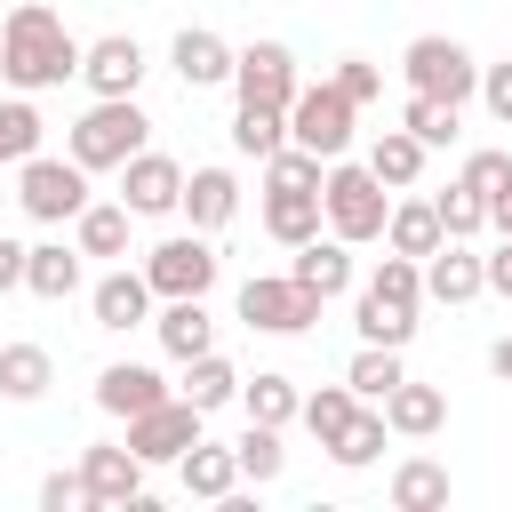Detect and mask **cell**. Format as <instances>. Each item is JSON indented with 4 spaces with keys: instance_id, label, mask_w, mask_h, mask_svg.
I'll list each match as a JSON object with an SVG mask.
<instances>
[{
    "instance_id": "1",
    "label": "cell",
    "mask_w": 512,
    "mask_h": 512,
    "mask_svg": "<svg viewBox=\"0 0 512 512\" xmlns=\"http://www.w3.org/2000/svg\"><path fill=\"white\" fill-rule=\"evenodd\" d=\"M80 32L48 8V0H16L8 16H0V88H16V96H48V88H64V80H80Z\"/></svg>"
},
{
    "instance_id": "2",
    "label": "cell",
    "mask_w": 512,
    "mask_h": 512,
    "mask_svg": "<svg viewBox=\"0 0 512 512\" xmlns=\"http://www.w3.org/2000/svg\"><path fill=\"white\" fill-rule=\"evenodd\" d=\"M416 312H424V264L416 256H400V248H384L376 256V272L352 288V328H360V344H416Z\"/></svg>"
},
{
    "instance_id": "3",
    "label": "cell",
    "mask_w": 512,
    "mask_h": 512,
    "mask_svg": "<svg viewBox=\"0 0 512 512\" xmlns=\"http://www.w3.org/2000/svg\"><path fill=\"white\" fill-rule=\"evenodd\" d=\"M144 144H152V112H144L136 96H96V104L64 128V152H72L88 176H120Z\"/></svg>"
},
{
    "instance_id": "4",
    "label": "cell",
    "mask_w": 512,
    "mask_h": 512,
    "mask_svg": "<svg viewBox=\"0 0 512 512\" xmlns=\"http://www.w3.org/2000/svg\"><path fill=\"white\" fill-rule=\"evenodd\" d=\"M320 208H328V232L352 240V248H376L384 224H392V184L368 168V160H328V184H320Z\"/></svg>"
},
{
    "instance_id": "5",
    "label": "cell",
    "mask_w": 512,
    "mask_h": 512,
    "mask_svg": "<svg viewBox=\"0 0 512 512\" xmlns=\"http://www.w3.org/2000/svg\"><path fill=\"white\" fill-rule=\"evenodd\" d=\"M400 80L416 96H440V104H472L480 96V56L456 40V32H416L400 48Z\"/></svg>"
},
{
    "instance_id": "6",
    "label": "cell",
    "mask_w": 512,
    "mask_h": 512,
    "mask_svg": "<svg viewBox=\"0 0 512 512\" xmlns=\"http://www.w3.org/2000/svg\"><path fill=\"white\" fill-rule=\"evenodd\" d=\"M96 192H88V168L72 160V152H32L24 168H16V208L32 216V224H72L80 208H88Z\"/></svg>"
},
{
    "instance_id": "7",
    "label": "cell",
    "mask_w": 512,
    "mask_h": 512,
    "mask_svg": "<svg viewBox=\"0 0 512 512\" xmlns=\"http://www.w3.org/2000/svg\"><path fill=\"white\" fill-rule=\"evenodd\" d=\"M352 136H360V104H352L336 80H304L296 104H288V144H304V152H320V160H344Z\"/></svg>"
},
{
    "instance_id": "8",
    "label": "cell",
    "mask_w": 512,
    "mask_h": 512,
    "mask_svg": "<svg viewBox=\"0 0 512 512\" xmlns=\"http://www.w3.org/2000/svg\"><path fill=\"white\" fill-rule=\"evenodd\" d=\"M216 272H224L216 240H208V232H192V224L144 248V280H152V296H208V288H216Z\"/></svg>"
},
{
    "instance_id": "9",
    "label": "cell",
    "mask_w": 512,
    "mask_h": 512,
    "mask_svg": "<svg viewBox=\"0 0 512 512\" xmlns=\"http://www.w3.org/2000/svg\"><path fill=\"white\" fill-rule=\"evenodd\" d=\"M240 320L256 336H304L320 320V296L296 280V272H248L240 280Z\"/></svg>"
},
{
    "instance_id": "10",
    "label": "cell",
    "mask_w": 512,
    "mask_h": 512,
    "mask_svg": "<svg viewBox=\"0 0 512 512\" xmlns=\"http://www.w3.org/2000/svg\"><path fill=\"white\" fill-rule=\"evenodd\" d=\"M296 88H304V72H296V48L288 40H248L240 56H232V96L240 104H296Z\"/></svg>"
},
{
    "instance_id": "11",
    "label": "cell",
    "mask_w": 512,
    "mask_h": 512,
    "mask_svg": "<svg viewBox=\"0 0 512 512\" xmlns=\"http://www.w3.org/2000/svg\"><path fill=\"white\" fill-rule=\"evenodd\" d=\"M192 440H208V408H192L184 392H168L160 408H144V416H128V448L144 456V464H176Z\"/></svg>"
},
{
    "instance_id": "12",
    "label": "cell",
    "mask_w": 512,
    "mask_h": 512,
    "mask_svg": "<svg viewBox=\"0 0 512 512\" xmlns=\"http://www.w3.org/2000/svg\"><path fill=\"white\" fill-rule=\"evenodd\" d=\"M184 176H192L184 160H168V152H152V144H144V152L120 168V200H128V216H136V224L176 216V208H184Z\"/></svg>"
},
{
    "instance_id": "13",
    "label": "cell",
    "mask_w": 512,
    "mask_h": 512,
    "mask_svg": "<svg viewBox=\"0 0 512 512\" xmlns=\"http://www.w3.org/2000/svg\"><path fill=\"white\" fill-rule=\"evenodd\" d=\"M144 72H152V56H144L136 32H96V40L80 48V80H88V96H136Z\"/></svg>"
},
{
    "instance_id": "14",
    "label": "cell",
    "mask_w": 512,
    "mask_h": 512,
    "mask_svg": "<svg viewBox=\"0 0 512 512\" xmlns=\"http://www.w3.org/2000/svg\"><path fill=\"white\" fill-rule=\"evenodd\" d=\"M152 280H144V264H112L96 288H88V312H96V328L104 336H128V328H152Z\"/></svg>"
},
{
    "instance_id": "15",
    "label": "cell",
    "mask_w": 512,
    "mask_h": 512,
    "mask_svg": "<svg viewBox=\"0 0 512 512\" xmlns=\"http://www.w3.org/2000/svg\"><path fill=\"white\" fill-rule=\"evenodd\" d=\"M144 472H152V464H144L128 440H88V448H80V480H88V504H96V512H104V504H136V496H144Z\"/></svg>"
},
{
    "instance_id": "16",
    "label": "cell",
    "mask_w": 512,
    "mask_h": 512,
    "mask_svg": "<svg viewBox=\"0 0 512 512\" xmlns=\"http://www.w3.org/2000/svg\"><path fill=\"white\" fill-rule=\"evenodd\" d=\"M232 56H240V48H232L224 32H208V24H184V32L168 40V72H176L192 96H200V88H232Z\"/></svg>"
},
{
    "instance_id": "17",
    "label": "cell",
    "mask_w": 512,
    "mask_h": 512,
    "mask_svg": "<svg viewBox=\"0 0 512 512\" xmlns=\"http://www.w3.org/2000/svg\"><path fill=\"white\" fill-rule=\"evenodd\" d=\"M424 296L432 304H472V296H488V256L472 248V240H440L432 256H424Z\"/></svg>"
},
{
    "instance_id": "18",
    "label": "cell",
    "mask_w": 512,
    "mask_h": 512,
    "mask_svg": "<svg viewBox=\"0 0 512 512\" xmlns=\"http://www.w3.org/2000/svg\"><path fill=\"white\" fill-rule=\"evenodd\" d=\"M168 392H176V384H168L152 360H104V368H96V408H104V416H120V424H128V416H144V408H160Z\"/></svg>"
},
{
    "instance_id": "19",
    "label": "cell",
    "mask_w": 512,
    "mask_h": 512,
    "mask_svg": "<svg viewBox=\"0 0 512 512\" xmlns=\"http://www.w3.org/2000/svg\"><path fill=\"white\" fill-rule=\"evenodd\" d=\"M152 336H160V352H168L176 368L200 360V352H216V312H208V296H160Z\"/></svg>"
},
{
    "instance_id": "20",
    "label": "cell",
    "mask_w": 512,
    "mask_h": 512,
    "mask_svg": "<svg viewBox=\"0 0 512 512\" xmlns=\"http://www.w3.org/2000/svg\"><path fill=\"white\" fill-rule=\"evenodd\" d=\"M288 272H296L320 304H336V296H352V288H360V272H352V240H336V232H320V240L288 248Z\"/></svg>"
},
{
    "instance_id": "21",
    "label": "cell",
    "mask_w": 512,
    "mask_h": 512,
    "mask_svg": "<svg viewBox=\"0 0 512 512\" xmlns=\"http://www.w3.org/2000/svg\"><path fill=\"white\" fill-rule=\"evenodd\" d=\"M176 216H184L192 232H208V240H216V232L240 216V176H232V168H192V176H184V208H176Z\"/></svg>"
},
{
    "instance_id": "22",
    "label": "cell",
    "mask_w": 512,
    "mask_h": 512,
    "mask_svg": "<svg viewBox=\"0 0 512 512\" xmlns=\"http://www.w3.org/2000/svg\"><path fill=\"white\" fill-rule=\"evenodd\" d=\"M80 280H88V256H80V240H32V256H24V288H32L40 304H64V296H80Z\"/></svg>"
},
{
    "instance_id": "23",
    "label": "cell",
    "mask_w": 512,
    "mask_h": 512,
    "mask_svg": "<svg viewBox=\"0 0 512 512\" xmlns=\"http://www.w3.org/2000/svg\"><path fill=\"white\" fill-rule=\"evenodd\" d=\"M384 424H392V440H432V432L448 424V392H440V384L400 376V384L384 392Z\"/></svg>"
},
{
    "instance_id": "24",
    "label": "cell",
    "mask_w": 512,
    "mask_h": 512,
    "mask_svg": "<svg viewBox=\"0 0 512 512\" xmlns=\"http://www.w3.org/2000/svg\"><path fill=\"white\" fill-rule=\"evenodd\" d=\"M176 480H184V496H200V504H224L232 488H248V480H240V456H232L224 440H192V448L176 456Z\"/></svg>"
},
{
    "instance_id": "25",
    "label": "cell",
    "mask_w": 512,
    "mask_h": 512,
    "mask_svg": "<svg viewBox=\"0 0 512 512\" xmlns=\"http://www.w3.org/2000/svg\"><path fill=\"white\" fill-rule=\"evenodd\" d=\"M448 240V224H440V208H432V192H392V224H384V248H400V256H432Z\"/></svg>"
},
{
    "instance_id": "26",
    "label": "cell",
    "mask_w": 512,
    "mask_h": 512,
    "mask_svg": "<svg viewBox=\"0 0 512 512\" xmlns=\"http://www.w3.org/2000/svg\"><path fill=\"white\" fill-rule=\"evenodd\" d=\"M256 216H264V232H272L280 248H304V240H320V232H328L320 192H272V184H264V208H256Z\"/></svg>"
},
{
    "instance_id": "27",
    "label": "cell",
    "mask_w": 512,
    "mask_h": 512,
    "mask_svg": "<svg viewBox=\"0 0 512 512\" xmlns=\"http://www.w3.org/2000/svg\"><path fill=\"white\" fill-rule=\"evenodd\" d=\"M384 496H392V512H448V464L440 456H400Z\"/></svg>"
},
{
    "instance_id": "28",
    "label": "cell",
    "mask_w": 512,
    "mask_h": 512,
    "mask_svg": "<svg viewBox=\"0 0 512 512\" xmlns=\"http://www.w3.org/2000/svg\"><path fill=\"white\" fill-rule=\"evenodd\" d=\"M128 200H88L80 216H72V240H80V256H104V264H128Z\"/></svg>"
},
{
    "instance_id": "29",
    "label": "cell",
    "mask_w": 512,
    "mask_h": 512,
    "mask_svg": "<svg viewBox=\"0 0 512 512\" xmlns=\"http://www.w3.org/2000/svg\"><path fill=\"white\" fill-rule=\"evenodd\" d=\"M48 384H56V360H48V344H0V400H16V408H32V400H48Z\"/></svg>"
},
{
    "instance_id": "30",
    "label": "cell",
    "mask_w": 512,
    "mask_h": 512,
    "mask_svg": "<svg viewBox=\"0 0 512 512\" xmlns=\"http://www.w3.org/2000/svg\"><path fill=\"white\" fill-rule=\"evenodd\" d=\"M240 416H256V424H296L304 416V392H296V376H280V368H256V376H240Z\"/></svg>"
},
{
    "instance_id": "31",
    "label": "cell",
    "mask_w": 512,
    "mask_h": 512,
    "mask_svg": "<svg viewBox=\"0 0 512 512\" xmlns=\"http://www.w3.org/2000/svg\"><path fill=\"white\" fill-rule=\"evenodd\" d=\"M384 448H392V424H384V408H376V400H360V416L328 440V464H336V472H368Z\"/></svg>"
},
{
    "instance_id": "32",
    "label": "cell",
    "mask_w": 512,
    "mask_h": 512,
    "mask_svg": "<svg viewBox=\"0 0 512 512\" xmlns=\"http://www.w3.org/2000/svg\"><path fill=\"white\" fill-rule=\"evenodd\" d=\"M360 160H368V168H376L392 192H416V176H424V160H432V152H424L408 128H376V144H368Z\"/></svg>"
},
{
    "instance_id": "33",
    "label": "cell",
    "mask_w": 512,
    "mask_h": 512,
    "mask_svg": "<svg viewBox=\"0 0 512 512\" xmlns=\"http://www.w3.org/2000/svg\"><path fill=\"white\" fill-rule=\"evenodd\" d=\"M176 392H184L192 408H208V416H216V408H232V400H240V368H232L224 352H200V360H184Z\"/></svg>"
},
{
    "instance_id": "34",
    "label": "cell",
    "mask_w": 512,
    "mask_h": 512,
    "mask_svg": "<svg viewBox=\"0 0 512 512\" xmlns=\"http://www.w3.org/2000/svg\"><path fill=\"white\" fill-rule=\"evenodd\" d=\"M40 144H48V120H40V104L8 88V96H0V168H24Z\"/></svg>"
},
{
    "instance_id": "35",
    "label": "cell",
    "mask_w": 512,
    "mask_h": 512,
    "mask_svg": "<svg viewBox=\"0 0 512 512\" xmlns=\"http://www.w3.org/2000/svg\"><path fill=\"white\" fill-rule=\"evenodd\" d=\"M400 128H408L424 152H448V144H456V128H464V104H440V96H416V88H408Z\"/></svg>"
},
{
    "instance_id": "36",
    "label": "cell",
    "mask_w": 512,
    "mask_h": 512,
    "mask_svg": "<svg viewBox=\"0 0 512 512\" xmlns=\"http://www.w3.org/2000/svg\"><path fill=\"white\" fill-rule=\"evenodd\" d=\"M280 144H288V112L280 104H240L232 112V152L240 160H272Z\"/></svg>"
},
{
    "instance_id": "37",
    "label": "cell",
    "mask_w": 512,
    "mask_h": 512,
    "mask_svg": "<svg viewBox=\"0 0 512 512\" xmlns=\"http://www.w3.org/2000/svg\"><path fill=\"white\" fill-rule=\"evenodd\" d=\"M400 376H408V360H400V344H360V352L344 360V384H352L360 400H376V408H384V392H392Z\"/></svg>"
},
{
    "instance_id": "38",
    "label": "cell",
    "mask_w": 512,
    "mask_h": 512,
    "mask_svg": "<svg viewBox=\"0 0 512 512\" xmlns=\"http://www.w3.org/2000/svg\"><path fill=\"white\" fill-rule=\"evenodd\" d=\"M232 456H240V480H248V488H272V480L288 472V448H280V424H256V416H248V432L232 440Z\"/></svg>"
},
{
    "instance_id": "39",
    "label": "cell",
    "mask_w": 512,
    "mask_h": 512,
    "mask_svg": "<svg viewBox=\"0 0 512 512\" xmlns=\"http://www.w3.org/2000/svg\"><path fill=\"white\" fill-rule=\"evenodd\" d=\"M352 416H360V392H352V384H320V392H304V416H296V424H304V432L328 448V440H336Z\"/></svg>"
},
{
    "instance_id": "40",
    "label": "cell",
    "mask_w": 512,
    "mask_h": 512,
    "mask_svg": "<svg viewBox=\"0 0 512 512\" xmlns=\"http://www.w3.org/2000/svg\"><path fill=\"white\" fill-rule=\"evenodd\" d=\"M264 184H272V192H320V184H328V160L304 152V144H280V152L264 160Z\"/></svg>"
},
{
    "instance_id": "41",
    "label": "cell",
    "mask_w": 512,
    "mask_h": 512,
    "mask_svg": "<svg viewBox=\"0 0 512 512\" xmlns=\"http://www.w3.org/2000/svg\"><path fill=\"white\" fill-rule=\"evenodd\" d=\"M432 208H440V224H448V240H480V232H488V200H480V192H472L464 176H456L448 192H432Z\"/></svg>"
},
{
    "instance_id": "42",
    "label": "cell",
    "mask_w": 512,
    "mask_h": 512,
    "mask_svg": "<svg viewBox=\"0 0 512 512\" xmlns=\"http://www.w3.org/2000/svg\"><path fill=\"white\" fill-rule=\"evenodd\" d=\"M456 176H464V184H472L488 208H496V200H512V152H504V144H480V152H464V168H456Z\"/></svg>"
},
{
    "instance_id": "43",
    "label": "cell",
    "mask_w": 512,
    "mask_h": 512,
    "mask_svg": "<svg viewBox=\"0 0 512 512\" xmlns=\"http://www.w3.org/2000/svg\"><path fill=\"white\" fill-rule=\"evenodd\" d=\"M328 80H336L352 104H376V96H384V64H368V56H336V72H328Z\"/></svg>"
},
{
    "instance_id": "44",
    "label": "cell",
    "mask_w": 512,
    "mask_h": 512,
    "mask_svg": "<svg viewBox=\"0 0 512 512\" xmlns=\"http://www.w3.org/2000/svg\"><path fill=\"white\" fill-rule=\"evenodd\" d=\"M480 104H488L496 128H512V56L504 64H480Z\"/></svg>"
},
{
    "instance_id": "45",
    "label": "cell",
    "mask_w": 512,
    "mask_h": 512,
    "mask_svg": "<svg viewBox=\"0 0 512 512\" xmlns=\"http://www.w3.org/2000/svg\"><path fill=\"white\" fill-rule=\"evenodd\" d=\"M80 504H88V480H80V464L40 480V512H80Z\"/></svg>"
},
{
    "instance_id": "46",
    "label": "cell",
    "mask_w": 512,
    "mask_h": 512,
    "mask_svg": "<svg viewBox=\"0 0 512 512\" xmlns=\"http://www.w3.org/2000/svg\"><path fill=\"white\" fill-rule=\"evenodd\" d=\"M24 256H32V248L0 232V296H16V288H24Z\"/></svg>"
},
{
    "instance_id": "47",
    "label": "cell",
    "mask_w": 512,
    "mask_h": 512,
    "mask_svg": "<svg viewBox=\"0 0 512 512\" xmlns=\"http://www.w3.org/2000/svg\"><path fill=\"white\" fill-rule=\"evenodd\" d=\"M488 296H504V304H512V240H496V248H488Z\"/></svg>"
},
{
    "instance_id": "48",
    "label": "cell",
    "mask_w": 512,
    "mask_h": 512,
    "mask_svg": "<svg viewBox=\"0 0 512 512\" xmlns=\"http://www.w3.org/2000/svg\"><path fill=\"white\" fill-rule=\"evenodd\" d=\"M488 368H496V376L512 384V336H496V344H488Z\"/></svg>"
}]
</instances>
